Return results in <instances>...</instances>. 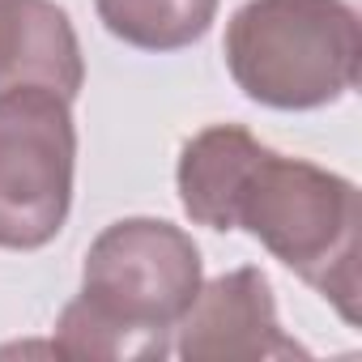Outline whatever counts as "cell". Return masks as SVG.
I'll list each match as a JSON object with an SVG mask.
<instances>
[{
  "label": "cell",
  "instance_id": "obj_1",
  "mask_svg": "<svg viewBox=\"0 0 362 362\" xmlns=\"http://www.w3.org/2000/svg\"><path fill=\"white\" fill-rule=\"evenodd\" d=\"M179 205L197 226L247 230L290 273L358 324V188L345 175L286 158L239 124L201 128L179 153Z\"/></svg>",
  "mask_w": 362,
  "mask_h": 362
},
{
  "label": "cell",
  "instance_id": "obj_2",
  "mask_svg": "<svg viewBox=\"0 0 362 362\" xmlns=\"http://www.w3.org/2000/svg\"><path fill=\"white\" fill-rule=\"evenodd\" d=\"M201 281V247L188 230L162 218L111 222L86 252L81 294L60 311L52 345L60 358H166Z\"/></svg>",
  "mask_w": 362,
  "mask_h": 362
},
{
  "label": "cell",
  "instance_id": "obj_3",
  "mask_svg": "<svg viewBox=\"0 0 362 362\" xmlns=\"http://www.w3.org/2000/svg\"><path fill=\"white\" fill-rule=\"evenodd\" d=\"M235 86L273 111H315L358 86L362 30L349 0H247L226 22Z\"/></svg>",
  "mask_w": 362,
  "mask_h": 362
},
{
  "label": "cell",
  "instance_id": "obj_4",
  "mask_svg": "<svg viewBox=\"0 0 362 362\" xmlns=\"http://www.w3.org/2000/svg\"><path fill=\"white\" fill-rule=\"evenodd\" d=\"M73 98L52 86L0 90V247H47L73 209L77 124Z\"/></svg>",
  "mask_w": 362,
  "mask_h": 362
},
{
  "label": "cell",
  "instance_id": "obj_5",
  "mask_svg": "<svg viewBox=\"0 0 362 362\" xmlns=\"http://www.w3.org/2000/svg\"><path fill=\"white\" fill-rule=\"evenodd\" d=\"M170 349L184 362H277L307 354L281 328L273 286L252 264L201 281Z\"/></svg>",
  "mask_w": 362,
  "mask_h": 362
},
{
  "label": "cell",
  "instance_id": "obj_6",
  "mask_svg": "<svg viewBox=\"0 0 362 362\" xmlns=\"http://www.w3.org/2000/svg\"><path fill=\"white\" fill-rule=\"evenodd\" d=\"M9 86H52L64 98L86 86L77 30L56 0H0V90Z\"/></svg>",
  "mask_w": 362,
  "mask_h": 362
},
{
  "label": "cell",
  "instance_id": "obj_7",
  "mask_svg": "<svg viewBox=\"0 0 362 362\" xmlns=\"http://www.w3.org/2000/svg\"><path fill=\"white\" fill-rule=\"evenodd\" d=\"M98 22L128 47L184 52L201 43L218 18V0H94Z\"/></svg>",
  "mask_w": 362,
  "mask_h": 362
}]
</instances>
